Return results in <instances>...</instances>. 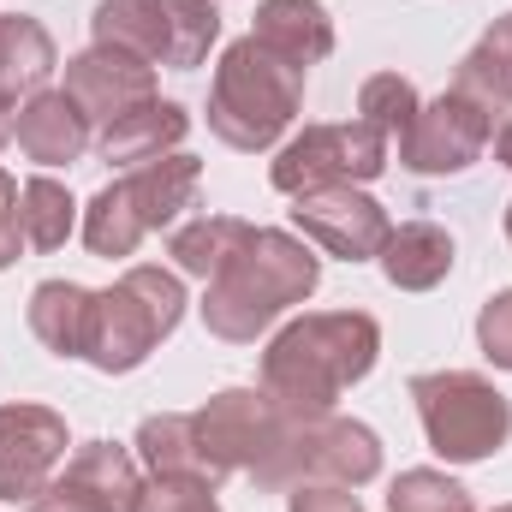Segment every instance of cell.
<instances>
[{
  "instance_id": "obj_17",
  "label": "cell",
  "mask_w": 512,
  "mask_h": 512,
  "mask_svg": "<svg viewBox=\"0 0 512 512\" xmlns=\"http://www.w3.org/2000/svg\"><path fill=\"white\" fill-rule=\"evenodd\" d=\"M251 36L262 48H274L280 60H292L298 72L334 54V18L322 0H256Z\"/></svg>"
},
{
  "instance_id": "obj_37",
  "label": "cell",
  "mask_w": 512,
  "mask_h": 512,
  "mask_svg": "<svg viewBox=\"0 0 512 512\" xmlns=\"http://www.w3.org/2000/svg\"><path fill=\"white\" fill-rule=\"evenodd\" d=\"M495 512H512V507H495Z\"/></svg>"
},
{
  "instance_id": "obj_11",
  "label": "cell",
  "mask_w": 512,
  "mask_h": 512,
  "mask_svg": "<svg viewBox=\"0 0 512 512\" xmlns=\"http://www.w3.org/2000/svg\"><path fill=\"white\" fill-rule=\"evenodd\" d=\"M292 227H298L310 245H322L328 256H340V262H370V256H382L387 233H393L387 209L370 191H358V185H322V191L292 197Z\"/></svg>"
},
{
  "instance_id": "obj_2",
  "label": "cell",
  "mask_w": 512,
  "mask_h": 512,
  "mask_svg": "<svg viewBox=\"0 0 512 512\" xmlns=\"http://www.w3.org/2000/svg\"><path fill=\"white\" fill-rule=\"evenodd\" d=\"M322 280V256L310 251L298 233L280 227H251V239L233 251V262L209 280L203 292V322L215 340L251 346L268 334L292 304H304Z\"/></svg>"
},
{
  "instance_id": "obj_25",
  "label": "cell",
  "mask_w": 512,
  "mask_h": 512,
  "mask_svg": "<svg viewBox=\"0 0 512 512\" xmlns=\"http://www.w3.org/2000/svg\"><path fill=\"white\" fill-rule=\"evenodd\" d=\"M18 221H24L30 251H60L72 239V227H78V203H72V191L60 179L36 173V179L18 185Z\"/></svg>"
},
{
  "instance_id": "obj_5",
  "label": "cell",
  "mask_w": 512,
  "mask_h": 512,
  "mask_svg": "<svg viewBox=\"0 0 512 512\" xmlns=\"http://www.w3.org/2000/svg\"><path fill=\"white\" fill-rule=\"evenodd\" d=\"M197 185H203V161L197 155H161V161H143L131 167L126 179H114L108 191L90 197L84 209V245L90 256H131L149 233L173 227L191 203H197Z\"/></svg>"
},
{
  "instance_id": "obj_23",
  "label": "cell",
  "mask_w": 512,
  "mask_h": 512,
  "mask_svg": "<svg viewBox=\"0 0 512 512\" xmlns=\"http://www.w3.org/2000/svg\"><path fill=\"white\" fill-rule=\"evenodd\" d=\"M54 66H60L54 36H48L36 18H24V12L0 18V96H6V102L36 96V90L48 84Z\"/></svg>"
},
{
  "instance_id": "obj_4",
  "label": "cell",
  "mask_w": 512,
  "mask_h": 512,
  "mask_svg": "<svg viewBox=\"0 0 512 512\" xmlns=\"http://www.w3.org/2000/svg\"><path fill=\"white\" fill-rule=\"evenodd\" d=\"M179 316H185L179 274H167L155 262H137L108 292H96L90 334H84V364H96L102 376H131L179 328Z\"/></svg>"
},
{
  "instance_id": "obj_1",
  "label": "cell",
  "mask_w": 512,
  "mask_h": 512,
  "mask_svg": "<svg viewBox=\"0 0 512 512\" xmlns=\"http://www.w3.org/2000/svg\"><path fill=\"white\" fill-rule=\"evenodd\" d=\"M382 358V328L364 310H316L286 322L262 352V393L292 411H334L346 387H358Z\"/></svg>"
},
{
  "instance_id": "obj_31",
  "label": "cell",
  "mask_w": 512,
  "mask_h": 512,
  "mask_svg": "<svg viewBox=\"0 0 512 512\" xmlns=\"http://www.w3.org/2000/svg\"><path fill=\"white\" fill-rule=\"evenodd\" d=\"M286 512H364V501L340 483H298L286 489Z\"/></svg>"
},
{
  "instance_id": "obj_8",
  "label": "cell",
  "mask_w": 512,
  "mask_h": 512,
  "mask_svg": "<svg viewBox=\"0 0 512 512\" xmlns=\"http://www.w3.org/2000/svg\"><path fill=\"white\" fill-rule=\"evenodd\" d=\"M387 173V137L364 120L346 126H304L292 143H280L268 179L286 197L322 191V185H370Z\"/></svg>"
},
{
  "instance_id": "obj_30",
  "label": "cell",
  "mask_w": 512,
  "mask_h": 512,
  "mask_svg": "<svg viewBox=\"0 0 512 512\" xmlns=\"http://www.w3.org/2000/svg\"><path fill=\"white\" fill-rule=\"evenodd\" d=\"M477 346L495 370H512V286L477 310Z\"/></svg>"
},
{
  "instance_id": "obj_3",
  "label": "cell",
  "mask_w": 512,
  "mask_h": 512,
  "mask_svg": "<svg viewBox=\"0 0 512 512\" xmlns=\"http://www.w3.org/2000/svg\"><path fill=\"white\" fill-rule=\"evenodd\" d=\"M298 108H304V72L292 60H280L256 36H239L221 54L215 84H209V131L227 149H239V155L274 149L292 131Z\"/></svg>"
},
{
  "instance_id": "obj_13",
  "label": "cell",
  "mask_w": 512,
  "mask_h": 512,
  "mask_svg": "<svg viewBox=\"0 0 512 512\" xmlns=\"http://www.w3.org/2000/svg\"><path fill=\"white\" fill-rule=\"evenodd\" d=\"M143 489V471H137V453L120 441H84L66 471L30 501V512H131Z\"/></svg>"
},
{
  "instance_id": "obj_6",
  "label": "cell",
  "mask_w": 512,
  "mask_h": 512,
  "mask_svg": "<svg viewBox=\"0 0 512 512\" xmlns=\"http://www.w3.org/2000/svg\"><path fill=\"white\" fill-rule=\"evenodd\" d=\"M256 489L268 495H286L298 483H340V489H364L382 477V435L358 417H340V411H310V417H292L286 411V429L280 441L268 447V459L251 471Z\"/></svg>"
},
{
  "instance_id": "obj_35",
  "label": "cell",
  "mask_w": 512,
  "mask_h": 512,
  "mask_svg": "<svg viewBox=\"0 0 512 512\" xmlns=\"http://www.w3.org/2000/svg\"><path fill=\"white\" fill-rule=\"evenodd\" d=\"M0 203H18V179H12L6 167H0Z\"/></svg>"
},
{
  "instance_id": "obj_22",
  "label": "cell",
  "mask_w": 512,
  "mask_h": 512,
  "mask_svg": "<svg viewBox=\"0 0 512 512\" xmlns=\"http://www.w3.org/2000/svg\"><path fill=\"white\" fill-rule=\"evenodd\" d=\"M90 304H96L90 286H78V280H42V286L30 292V334H36L54 358H84Z\"/></svg>"
},
{
  "instance_id": "obj_26",
  "label": "cell",
  "mask_w": 512,
  "mask_h": 512,
  "mask_svg": "<svg viewBox=\"0 0 512 512\" xmlns=\"http://www.w3.org/2000/svg\"><path fill=\"white\" fill-rule=\"evenodd\" d=\"M387 512H477V501H471V489L453 483L447 471L417 465V471H399V477H393Z\"/></svg>"
},
{
  "instance_id": "obj_24",
  "label": "cell",
  "mask_w": 512,
  "mask_h": 512,
  "mask_svg": "<svg viewBox=\"0 0 512 512\" xmlns=\"http://www.w3.org/2000/svg\"><path fill=\"white\" fill-rule=\"evenodd\" d=\"M245 239H251V221H239V215H197V221H179L167 233V256H173L179 274L215 280Z\"/></svg>"
},
{
  "instance_id": "obj_16",
  "label": "cell",
  "mask_w": 512,
  "mask_h": 512,
  "mask_svg": "<svg viewBox=\"0 0 512 512\" xmlns=\"http://www.w3.org/2000/svg\"><path fill=\"white\" fill-rule=\"evenodd\" d=\"M185 131H191V114L179 108V102H137L126 108L120 120H108V126L96 131V149H102V161L108 167H143V161H161V155H173L179 143H185Z\"/></svg>"
},
{
  "instance_id": "obj_10",
  "label": "cell",
  "mask_w": 512,
  "mask_h": 512,
  "mask_svg": "<svg viewBox=\"0 0 512 512\" xmlns=\"http://www.w3.org/2000/svg\"><path fill=\"white\" fill-rule=\"evenodd\" d=\"M495 143V126L483 108H471L465 96H435L417 108V120L399 131V167L417 173V179H453V173H471Z\"/></svg>"
},
{
  "instance_id": "obj_34",
  "label": "cell",
  "mask_w": 512,
  "mask_h": 512,
  "mask_svg": "<svg viewBox=\"0 0 512 512\" xmlns=\"http://www.w3.org/2000/svg\"><path fill=\"white\" fill-rule=\"evenodd\" d=\"M495 161H501V167H512V120L495 131Z\"/></svg>"
},
{
  "instance_id": "obj_21",
  "label": "cell",
  "mask_w": 512,
  "mask_h": 512,
  "mask_svg": "<svg viewBox=\"0 0 512 512\" xmlns=\"http://www.w3.org/2000/svg\"><path fill=\"white\" fill-rule=\"evenodd\" d=\"M131 447H137V465H143L149 477H185V483H209V489H221V483L209 477V465H203V447H197V423H191V411H155V417H143Z\"/></svg>"
},
{
  "instance_id": "obj_19",
  "label": "cell",
  "mask_w": 512,
  "mask_h": 512,
  "mask_svg": "<svg viewBox=\"0 0 512 512\" xmlns=\"http://www.w3.org/2000/svg\"><path fill=\"white\" fill-rule=\"evenodd\" d=\"M453 96H465L471 108H483L495 131L512 120V12L507 18H495V24L483 30V42L459 60V72H453Z\"/></svg>"
},
{
  "instance_id": "obj_9",
  "label": "cell",
  "mask_w": 512,
  "mask_h": 512,
  "mask_svg": "<svg viewBox=\"0 0 512 512\" xmlns=\"http://www.w3.org/2000/svg\"><path fill=\"white\" fill-rule=\"evenodd\" d=\"M197 423V447L215 483H227L233 471H256L268 459V447L286 429V411L262 393V387H221L203 411H191Z\"/></svg>"
},
{
  "instance_id": "obj_15",
  "label": "cell",
  "mask_w": 512,
  "mask_h": 512,
  "mask_svg": "<svg viewBox=\"0 0 512 512\" xmlns=\"http://www.w3.org/2000/svg\"><path fill=\"white\" fill-rule=\"evenodd\" d=\"M18 149L36 167H72L90 149V114L66 90H36L18 108Z\"/></svg>"
},
{
  "instance_id": "obj_32",
  "label": "cell",
  "mask_w": 512,
  "mask_h": 512,
  "mask_svg": "<svg viewBox=\"0 0 512 512\" xmlns=\"http://www.w3.org/2000/svg\"><path fill=\"white\" fill-rule=\"evenodd\" d=\"M24 251V221H18V203H0V268H12Z\"/></svg>"
},
{
  "instance_id": "obj_29",
  "label": "cell",
  "mask_w": 512,
  "mask_h": 512,
  "mask_svg": "<svg viewBox=\"0 0 512 512\" xmlns=\"http://www.w3.org/2000/svg\"><path fill=\"white\" fill-rule=\"evenodd\" d=\"M131 512H221L209 483H185V477H149L137 489Z\"/></svg>"
},
{
  "instance_id": "obj_36",
  "label": "cell",
  "mask_w": 512,
  "mask_h": 512,
  "mask_svg": "<svg viewBox=\"0 0 512 512\" xmlns=\"http://www.w3.org/2000/svg\"><path fill=\"white\" fill-rule=\"evenodd\" d=\"M507 239H512V203H507Z\"/></svg>"
},
{
  "instance_id": "obj_18",
  "label": "cell",
  "mask_w": 512,
  "mask_h": 512,
  "mask_svg": "<svg viewBox=\"0 0 512 512\" xmlns=\"http://www.w3.org/2000/svg\"><path fill=\"white\" fill-rule=\"evenodd\" d=\"M376 262H382L387 286H399V292H435L453 274L459 251H453V233L447 227H435V221H399L387 233V245Z\"/></svg>"
},
{
  "instance_id": "obj_12",
  "label": "cell",
  "mask_w": 512,
  "mask_h": 512,
  "mask_svg": "<svg viewBox=\"0 0 512 512\" xmlns=\"http://www.w3.org/2000/svg\"><path fill=\"white\" fill-rule=\"evenodd\" d=\"M66 417L48 405H0V501H36L66 459Z\"/></svg>"
},
{
  "instance_id": "obj_20",
  "label": "cell",
  "mask_w": 512,
  "mask_h": 512,
  "mask_svg": "<svg viewBox=\"0 0 512 512\" xmlns=\"http://www.w3.org/2000/svg\"><path fill=\"white\" fill-rule=\"evenodd\" d=\"M90 36L96 48H120L143 66H173V30L161 0H102L90 12Z\"/></svg>"
},
{
  "instance_id": "obj_28",
  "label": "cell",
  "mask_w": 512,
  "mask_h": 512,
  "mask_svg": "<svg viewBox=\"0 0 512 512\" xmlns=\"http://www.w3.org/2000/svg\"><path fill=\"white\" fill-rule=\"evenodd\" d=\"M167 6V30H173V72H191L209 60L215 36H221V12L215 0H161Z\"/></svg>"
},
{
  "instance_id": "obj_27",
  "label": "cell",
  "mask_w": 512,
  "mask_h": 512,
  "mask_svg": "<svg viewBox=\"0 0 512 512\" xmlns=\"http://www.w3.org/2000/svg\"><path fill=\"white\" fill-rule=\"evenodd\" d=\"M417 108H423V96H417V84L399 78V72H376V78H364V90H358V120L376 126L382 137H399V131L417 120Z\"/></svg>"
},
{
  "instance_id": "obj_33",
  "label": "cell",
  "mask_w": 512,
  "mask_h": 512,
  "mask_svg": "<svg viewBox=\"0 0 512 512\" xmlns=\"http://www.w3.org/2000/svg\"><path fill=\"white\" fill-rule=\"evenodd\" d=\"M12 137H18V114H12V102L0 96V149H6Z\"/></svg>"
},
{
  "instance_id": "obj_7",
  "label": "cell",
  "mask_w": 512,
  "mask_h": 512,
  "mask_svg": "<svg viewBox=\"0 0 512 512\" xmlns=\"http://www.w3.org/2000/svg\"><path fill=\"white\" fill-rule=\"evenodd\" d=\"M411 399H417L429 447L447 465H483L507 447L512 405L489 376H477V370H423V376H411Z\"/></svg>"
},
{
  "instance_id": "obj_14",
  "label": "cell",
  "mask_w": 512,
  "mask_h": 512,
  "mask_svg": "<svg viewBox=\"0 0 512 512\" xmlns=\"http://www.w3.org/2000/svg\"><path fill=\"white\" fill-rule=\"evenodd\" d=\"M66 96L90 114V126H108L137 102H155L161 90H155V66L131 60L120 48H96L90 42L84 54L66 60Z\"/></svg>"
}]
</instances>
